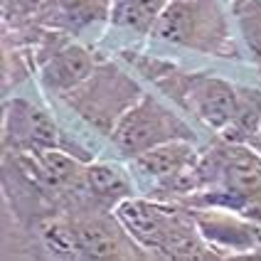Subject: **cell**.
<instances>
[{"label": "cell", "instance_id": "cell-11", "mask_svg": "<svg viewBox=\"0 0 261 261\" xmlns=\"http://www.w3.org/2000/svg\"><path fill=\"white\" fill-rule=\"evenodd\" d=\"M109 13V0H55L44 13L42 22L47 28L79 35L84 28L103 20Z\"/></svg>", "mask_w": 261, "mask_h": 261}, {"label": "cell", "instance_id": "cell-10", "mask_svg": "<svg viewBox=\"0 0 261 261\" xmlns=\"http://www.w3.org/2000/svg\"><path fill=\"white\" fill-rule=\"evenodd\" d=\"M94 57L79 44H62L52 49V55L44 59L40 79L47 94L67 96L72 89L87 82L94 72Z\"/></svg>", "mask_w": 261, "mask_h": 261}, {"label": "cell", "instance_id": "cell-5", "mask_svg": "<svg viewBox=\"0 0 261 261\" xmlns=\"http://www.w3.org/2000/svg\"><path fill=\"white\" fill-rule=\"evenodd\" d=\"M165 89V94H173L180 103L192 111V116H197L207 128L222 130L232 123L237 114V103H239V89L217 79V76H204V74H182L177 76L173 84H160Z\"/></svg>", "mask_w": 261, "mask_h": 261}, {"label": "cell", "instance_id": "cell-13", "mask_svg": "<svg viewBox=\"0 0 261 261\" xmlns=\"http://www.w3.org/2000/svg\"><path fill=\"white\" fill-rule=\"evenodd\" d=\"M261 130V91L256 89H239V103L232 123L222 130L224 141L247 143L249 138Z\"/></svg>", "mask_w": 261, "mask_h": 261}, {"label": "cell", "instance_id": "cell-2", "mask_svg": "<svg viewBox=\"0 0 261 261\" xmlns=\"http://www.w3.org/2000/svg\"><path fill=\"white\" fill-rule=\"evenodd\" d=\"M195 141V133L182 118L158 96L143 94L111 130V143L123 158H136L155 145L170 141Z\"/></svg>", "mask_w": 261, "mask_h": 261}, {"label": "cell", "instance_id": "cell-7", "mask_svg": "<svg viewBox=\"0 0 261 261\" xmlns=\"http://www.w3.org/2000/svg\"><path fill=\"white\" fill-rule=\"evenodd\" d=\"M5 145L15 153H37L47 148H62L59 128L52 116L28 99L5 103Z\"/></svg>", "mask_w": 261, "mask_h": 261}, {"label": "cell", "instance_id": "cell-14", "mask_svg": "<svg viewBox=\"0 0 261 261\" xmlns=\"http://www.w3.org/2000/svg\"><path fill=\"white\" fill-rule=\"evenodd\" d=\"M247 145H249V148H251V150H256V153H259V155H261V130H256V133H254V136L249 138V141H247Z\"/></svg>", "mask_w": 261, "mask_h": 261}, {"label": "cell", "instance_id": "cell-4", "mask_svg": "<svg viewBox=\"0 0 261 261\" xmlns=\"http://www.w3.org/2000/svg\"><path fill=\"white\" fill-rule=\"evenodd\" d=\"M153 35L192 49H215L224 37L222 15L212 0H170L158 17Z\"/></svg>", "mask_w": 261, "mask_h": 261}, {"label": "cell", "instance_id": "cell-3", "mask_svg": "<svg viewBox=\"0 0 261 261\" xmlns=\"http://www.w3.org/2000/svg\"><path fill=\"white\" fill-rule=\"evenodd\" d=\"M143 96L141 87L126 72L106 64L94 69L87 82L72 89L64 99L79 116H84L101 133H111L118 118Z\"/></svg>", "mask_w": 261, "mask_h": 261}, {"label": "cell", "instance_id": "cell-9", "mask_svg": "<svg viewBox=\"0 0 261 261\" xmlns=\"http://www.w3.org/2000/svg\"><path fill=\"white\" fill-rule=\"evenodd\" d=\"M133 197V177L116 163H89L82 170L76 202L87 210H111Z\"/></svg>", "mask_w": 261, "mask_h": 261}, {"label": "cell", "instance_id": "cell-15", "mask_svg": "<svg viewBox=\"0 0 261 261\" xmlns=\"http://www.w3.org/2000/svg\"><path fill=\"white\" fill-rule=\"evenodd\" d=\"M256 232H259V249H261V217H256Z\"/></svg>", "mask_w": 261, "mask_h": 261}, {"label": "cell", "instance_id": "cell-8", "mask_svg": "<svg viewBox=\"0 0 261 261\" xmlns=\"http://www.w3.org/2000/svg\"><path fill=\"white\" fill-rule=\"evenodd\" d=\"M195 141H170V143L155 145L141 155L130 158V173L145 182H153V190L158 192L175 177L188 173L190 168L200 160V153L195 148Z\"/></svg>", "mask_w": 261, "mask_h": 261}, {"label": "cell", "instance_id": "cell-12", "mask_svg": "<svg viewBox=\"0 0 261 261\" xmlns=\"http://www.w3.org/2000/svg\"><path fill=\"white\" fill-rule=\"evenodd\" d=\"M168 5L170 0H116L111 8V20L114 25L133 32H153Z\"/></svg>", "mask_w": 261, "mask_h": 261}, {"label": "cell", "instance_id": "cell-1", "mask_svg": "<svg viewBox=\"0 0 261 261\" xmlns=\"http://www.w3.org/2000/svg\"><path fill=\"white\" fill-rule=\"evenodd\" d=\"M116 217L126 227V232L136 239V244L153 256L168 259H207L215 256L202 237L192 212L180 207L128 197L116 204Z\"/></svg>", "mask_w": 261, "mask_h": 261}, {"label": "cell", "instance_id": "cell-6", "mask_svg": "<svg viewBox=\"0 0 261 261\" xmlns=\"http://www.w3.org/2000/svg\"><path fill=\"white\" fill-rule=\"evenodd\" d=\"M74 242L82 259H138L136 239L126 232L121 219H114L109 210H87L72 217Z\"/></svg>", "mask_w": 261, "mask_h": 261}]
</instances>
